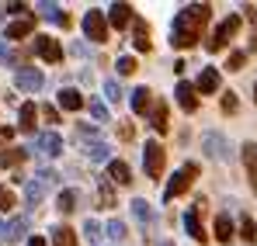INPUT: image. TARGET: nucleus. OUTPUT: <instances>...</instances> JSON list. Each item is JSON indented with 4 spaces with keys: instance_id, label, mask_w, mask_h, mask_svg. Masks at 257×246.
<instances>
[{
    "instance_id": "f257e3e1",
    "label": "nucleus",
    "mask_w": 257,
    "mask_h": 246,
    "mask_svg": "<svg viewBox=\"0 0 257 246\" xmlns=\"http://www.w3.org/2000/svg\"><path fill=\"white\" fill-rule=\"evenodd\" d=\"M209 18H212V7H209V4H191V7H184V11L174 18L171 42L177 45V49L195 45V42L202 39V28L209 25Z\"/></svg>"
},
{
    "instance_id": "f03ea898",
    "label": "nucleus",
    "mask_w": 257,
    "mask_h": 246,
    "mask_svg": "<svg viewBox=\"0 0 257 246\" xmlns=\"http://www.w3.org/2000/svg\"><path fill=\"white\" fill-rule=\"evenodd\" d=\"M164 163H167V156H164V146L160 142H146V149H143V166H146V177H164Z\"/></svg>"
},
{
    "instance_id": "7ed1b4c3",
    "label": "nucleus",
    "mask_w": 257,
    "mask_h": 246,
    "mask_svg": "<svg viewBox=\"0 0 257 246\" xmlns=\"http://www.w3.org/2000/svg\"><path fill=\"white\" fill-rule=\"evenodd\" d=\"M202 149H205V156L215 160V163L229 160V142H226L219 132H205V135H202Z\"/></svg>"
},
{
    "instance_id": "20e7f679",
    "label": "nucleus",
    "mask_w": 257,
    "mask_h": 246,
    "mask_svg": "<svg viewBox=\"0 0 257 246\" xmlns=\"http://www.w3.org/2000/svg\"><path fill=\"white\" fill-rule=\"evenodd\" d=\"M191 180H195V163L181 166V170H177V173L171 177V184H167V191H164V198H167V201H174L177 194H184V191L191 187Z\"/></svg>"
},
{
    "instance_id": "39448f33",
    "label": "nucleus",
    "mask_w": 257,
    "mask_h": 246,
    "mask_svg": "<svg viewBox=\"0 0 257 246\" xmlns=\"http://www.w3.org/2000/svg\"><path fill=\"white\" fill-rule=\"evenodd\" d=\"M84 35L90 42H108V21L101 11H87L84 14Z\"/></svg>"
},
{
    "instance_id": "423d86ee",
    "label": "nucleus",
    "mask_w": 257,
    "mask_h": 246,
    "mask_svg": "<svg viewBox=\"0 0 257 246\" xmlns=\"http://www.w3.org/2000/svg\"><path fill=\"white\" fill-rule=\"evenodd\" d=\"M236 32H240V18H236V14H229V18H226V21H222V25L215 28V35L209 39V49H212V52H219V49H222L226 42L233 39Z\"/></svg>"
},
{
    "instance_id": "0eeeda50",
    "label": "nucleus",
    "mask_w": 257,
    "mask_h": 246,
    "mask_svg": "<svg viewBox=\"0 0 257 246\" xmlns=\"http://www.w3.org/2000/svg\"><path fill=\"white\" fill-rule=\"evenodd\" d=\"M14 83H18V90H25V94H35V90H42L45 77L39 70H32V66H21L18 73H14Z\"/></svg>"
},
{
    "instance_id": "6e6552de",
    "label": "nucleus",
    "mask_w": 257,
    "mask_h": 246,
    "mask_svg": "<svg viewBox=\"0 0 257 246\" xmlns=\"http://www.w3.org/2000/svg\"><path fill=\"white\" fill-rule=\"evenodd\" d=\"M35 52L42 56L45 63H59V59H63V49H59V42L49 39V35H39V39H35Z\"/></svg>"
},
{
    "instance_id": "1a4fd4ad",
    "label": "nucleus",
    "mask_w": 257,
    "mask_h": 246,
    "mask_svg": "<svg viewBox=\"0 0 257 246\" xmlns=\"http://www.w3.org/2000/svg\"><path fill=\"white\" fill-rule=\"evenodd\" d=\"M35 146H39L42 156H59V153H63V139H59V132H42V135L35 139Z\"/></svg>"
},
{
    "instance_id": "9d476101",
    "label": "nucleus",
    "mask_w": 257,
    "mask_h": 246,
    "mask_svg": "<svg viewBox=\"0 0 257 246\" xmlns=\"http://www.w3.org/2000/svg\"><path fill=\"white\" fill-rule=\"evenodd\" d=\"M174 94H177V104H181L184 111H195V108H198V94H195V87H191V83H177V90H174Z\"/></svg>"
},
{
    "instance_id": "9b49d317",
    "label": "nucleus",
    "mask_w": 257,
    "mask_h": 246,
    "mask_svg": "<svg viewBox=\"0 0 257 246\" xmlns=\"http://www.w3.org/2000/svg\"><path fill=\"white\" fill-rule=\"evenodd\" d=\"M108 21H111V28H125L128 21H132V7H128V4H111Z\"/></svg>"
},
{
    "instance_id": "f8f14e48",
    "label": "nucleus",
    "mask_w": 257,
    "mask_h": 246,
    "mask_svg": "<svg viewBox=\"0 0 257 246\" xmlns=\"http://www.w3.org/2000/svg\"><path fill=\"white\" fill-rule=\"evenodd\" d=\"M195 90H202V94H215V90H219V70H215V66H205Z\"/></svg>"
},
{
    "instance_id": "ddd939ff",
    "label": "nucleus",
    "mask_w": 257,
    "mask_h": 246,
    "mask_svg": "<svg viewBox=\"0 0 257 246\" xmlns=\"http://www.w3.org/2000/svg\"><path fill=\"white\" fill-rule=\"evenodd\" d=\"M39 14H42L45 21H56V25H63V28L70 25V18L63 14V7H59V4H39Z\"/></svg>"
},
{
    "instance_id": "4468645a",
    "label": "nucleus",
    "mask_w": 257,
    "mask_h": 246,
    "mask_svg": "<svg viewBox=\"0 0 257 246\" xmlns=\"http://www.w3.org/2000/svg\"><path fill=\"white\" fill-rule=\"evenodd\" d=\"M108 177H111L115 184H132V170H128V163H122V160H111V163H108Z\"/></svg>"
},
{
    "instance_id": "2eb2a0df",
    "label": "nucleus",
    "mask_w": 257,
    "mask_h": 246,
    "mask_svg": "<svg viewBox=\"0 0 257 246\" xmlns=\"http://www.w3.org/2000/svg\"><path fill=\"white\" fill-rule=\"evenodd\" d=\"M59 108H66V111H80V108H84V97H80L73 87H66V90H59Z\"/></svg>"
},
{
    "instance_id": "dca6fc26",
    "label": "nucleus",
    "mask_w": 257,
    "mask_h": 246,
    "mask_svg": "<svg viewBox=\"0 0 257 246\" xmlns=\"http://www.w3.org/2000/svg\"><path fill=\"white\" fill-rule=\"evenodd\" d=\"M42 198H45L42 184H39V180H25V201H28V208H39Z\"/></svg>"
},
{
    "instance_id": "f3484780",
    "label": "nucleus",
    "mask_w": 257,
    "mask_h": 246,
    "mask_svg": "<svg viewBox=\"0 0 257 246\" xmlns=\"http://www.w3.org/2000/svg\"><path fill=\"white\" fill-rule=\"evenodd\" d=\"M32 28H35L32 18H18L14 25H7V39H25V35H32Z\"/></svg>"
},
{
    "instance_id": "a211bd4d",
    "label": "nucleus",
    "mask_w": 257,
    "mask_h": 246,
    "mask_svg": "<svg viewBox=\"0 0 257 246\" xmlns=\"http://www.w3.org/2000/svg\"><path fill=\"white\" fill-rule=\"evenodd\" d=\"M184 229H188L191 239H202V243H205V229H202V222H198V211H188V215H184Z\"/></svg>"
},
{
    "instance_id": "6ab92c4d",
    "label": "nucleus",
    "mask_w": 257,
    "mask_h": 246,
    "mask_svg": "<svg viewBox=\"0 0 257 246\" xmlns=\"http://www.w3.org/2000/svg\"><path fill=\"white\" fill-rule=\"evenodd\" d=\"M215 239H219V243H229V239H233V222H229V215H215Z\"/></svg>"
},
{
    "instance_id": "aec40b11",
    "label": "nucleus",
    "mask_w": 257,
    "mask_h": 246,
    "mask_svg": "<svg viewBox=\"0 0 257 246\" xmlns=\"http://www.w3.org/2000/svg\"><path fill=\"white\" fill-rule=\"evenodd\" d=\"M35 115H39V108L28 101V104H21V118H18V125H21V132H32L35 128Z\"/></svg>"
},
{
    "instance_id": "412c9836",
    "label": "nucleus",
    "mask_w": 257,
    "mask_h": 246,
    "mask_svg": "<svg viewBox=\"0 0 257 246\" xmlns=\"http://www.w3.org/2000/svg\"><path fill=\"white\" fill-rule=\"evenodd\" d=\"M146 108H150V90L146 87H136L132 90V111L136 115H146Z\"/></svg>"
},
{
    "instance_id": "4be33fe9",
    "label": "nucleus",
    "mask_w": 257,
    "mask_h": 246,
    "mask_svg": "<svg viewBox=\"0 0 257 246\" xmlns=\"http://www.w3.org/2000/svg\"><path fill=\"white\" fill-rule=\"evenodd\" d=\"M56 208H59L63 215H70V211L77 208V191H70V187H66V191H59V198H56Z\"/></svg>"
},
{
    "instance_id": "5701e85b",
    "label": "nucleus",
    "mask_w": 257,
    "mask_h": 246,
    "mask_svg": "<svg viewBox=\"0 0 257 246\" xmlns=\"http://www.w3.org/2000/svg\"><path fill=\"white\" fill-rule=\"evenodd\" d=\"M52 243L56 246H77V232L66 229V225H59V229H52Z\"/></svg>"
},
{
    "instance_id": "b1692460",
    "label": "nucleus",
    "mask_w": 257,
    "mask_h": 246,
    "mask_svg": "<svg viewBox=\"0 0 257 246\" xmlns=\"http://www.w3.org/2000/svg\"><path fill=\"white\" fill-rule=\"evenodd\" d=\"M132 215H136V218H139L143 225H150V222H153V208L146 205L143 198H136V201H132Z\"/></svg>"
},
{
    "instance_id": "393cba45",
    "label": "nucleus",
    "mask_w": 257,
    "mask_h": 246,
    "mask_svg": "<svg viewBox=\"0 0 257 246\" xmlns=\"http://www.w3.org/2000/svg\"><path fill=\"white\" fill-rule=\"evenodd\" d=\"M240 236H243L247 243H257V225H254V218H250V215H243V218H240Z\"/></svg>"
},
{
    "instance_id": "a878e982",
    "label": "nucleus",
    "mask_w": 257,
    "mask_h": 246,
    "mask_svg": "<svg viewBox=\"0 0 257 246\" xmlns=\"http://www.w3.org/2000/svg\"><path fill=\"white\" fill-rule=\"evenodd\" d=\"M28 232V218H14L11 225H7V239H21Z\"/></svg>"
},
{
    "instance_id": "bb28decb",
    "label": "nucleus",
    "mask_w": 257,
    "mask_h": 246,
    "mask_svg": "<svg viewBox=\"0 0 257 246\" xmlns=\"http://www.w3.org/2000/svg\"><path fill=\"white\" fill-rule=\"evenodd\" d=\"M153 128L157 132H167V104H157L153 108Z\"/></svg>"
},
{
    "instance_id": "cd10ccee",
    "label": "nucleus",
    "mask_w": 257,
    "mask_h": 246,
    "mask_svg": "<svg viewBox=\"0 0 257 246\" xmlns=\"http://www.w3.org/2000/svg\"><path fill=\"white\" fill-rule=\"evenodd\" d=\"M25 156H28L25 149H7V153H0V163H4V166H18Z\"/></svg>"
},
{
    "instance_id": "c85d7f7f",
    "label": "nucleus",
    "mask_w": 257,
    "mask_h": 246,
    "mask_svg": "<svg viewBox=\"0 0 257 246\" xmlns=\"http://www.w3.org/2000/svg\"><path fill=\"white\" fill-rule=\"evenodd\" d=\"M87 156H90L94 163H101V160H108V146H104V142H90V146H87Z\"/></svg>"
},
{
    "instance_id": "c756f323",
    "label": "nucleus",
    "mask_w": 257,
    "mask_h": 246,
    "mask_svg": "<svg viewBox=\"0 0 257 246\" xmlns=\"http://www.w3.org/2000/svg\"><path fill=\"white\" fill-rule=\"evenodd\" d=\"M97 191H101V205H104V208H115V191H111V184H108V180H101V184H97Z\"/></svg>"
},
{
    "instance_id": "7c9ffc66",
    "label": "nucleus",
    "mask_w": 257,
    "mask_h": 246,
    "mask_svg": "<svg viewBox=\"0 0 257 246\" xmlns=\"http://www.w3.org/2000/svg\"><path fill=\"white\" fill-rule=\"evenodd\" d=\"M84 236H87V243H101V225H97L94 218L84 222Z\"/></svg>"
},
{
    "instance_id": "2f4dec72",
    "label": "nucleus",
    "mask_w": 257,
    "mask_h": 246,
    "mask_svg": "<svg viewBox=\"0 0 257 246\" xmlns=\"http://www.w3.org/2000/svg\"><path fill=\"white\" fill-rule=\"evenodd\" d=\"M108 236H111L115 243H122V239H125V222H118V218H111V222H108Z\"/></svg>"
},
{
    "instance_id": "473e14b6",
    "label": "nucleus",
    "mask_w": 257,
    "mask_h": 246,
    "mask_svg": "<svg viewBox=\"0 0 257 246\" xmlns=\"http://www.w3.org/2000/svg\"><path fill=\"white\" fill-rule=\"evenodd\" d=\"M243 163H247V170H257V142L243 146Z\"/></svg>"
},
{
    "instance_id": "72a5a7b5",
    "label": "nucleus",
    "mask_w": 257,
    "mask_h": 246,
    "mask_svg": "<svg viewBox=\"0 0 257 246\" xmlns=\"http://www.w3.org/2000/svg\"><path fill=\"white\" fill-rule=\"evenodd\" d=\"M104 94H108V101H122V87H118V80H104Z\"/></svg>"
},
{
    "instance_id": "f704fd0d",
    "label": "nucleus",
    "mask_w": 257,
    "mask_h": 246,
    "mask_svg": "<svg viewBox=\"0 0 257 246\" xmlns=\"http://www.w3.org/2000/svg\"><path fill=\"white\" fill-rule=\"evenodd\" d=\"M90 115H94V122H108V108H104V101H90Z\"/></svg>"
},
{
    "instance_id": "c9c22d12",
    "label": "nucleus",
    "mask_w": 257,
    "mask_h": 246,
    "mask_svg": "<svg viewBox=\"0 0 257 246\" xmlns=\"http://www.w3.org/2000/svg\"><path fill=\"white\" fill-rule=\"evenodd\" d=\"M115 66H118V73H122V77H128V73H136V59H132V56H122V59H118Z\"/></svg>"
},
{
    "instance_id": "e433bc0d",
    "label": "nucleus",
    "mask_w": 257,
    "mask_h": 246,
    "mask_svg": "<svg viewBox=\"0 0 257 246\" xmlns=\"http://www.w3.org/2000/svg\"><path fill=\"white\" fill-rule=\"evenodd\" d=\"M243 63H247V52H229V70H243Z\"/></svg>"
},
{
    "instance_id": "4c0bfd02",
    "label": "nucleus",
    "mask_w": 257,
    "mask_h": 246,
    "mask_svg": "<svg viewBox=\"0 0 257 246\" xmlns=\"http://www.w3.org/2000/svg\"><path fill=\"white\" fill-rule=\"evenodd\" d=\"M11 208H14V194L7 187H0V211H11Z\"/></svg>"
},
{
    "instance_id": "58836bf2",
    "label": "nucleus",
    "mask_w": 257,
    "mask_h": 246,
    "mask_svg": "<svg viewBox=\"0 0 257 246\" xmlns=\"http://www.w3.org/2000/svg\"><path fill=\"white\" fill-rule=\"evenodd\" d=\"M56 180H59V173H56V170H39V184H42V187L56 184Z\"/></svg>"
},
{
    "instance_id": "ea45409f",
    "label": "nucleus",
    "mask_w": 257,
    "mask_h": 246,
    "mask_svg": "<svg viewBox=\"0 0 257 246\" xmlns=\"http://www.w3.org/2000/svg\"><path fill=\"white\" fill-rule=\"evenodd\" d=\"M42 118H45V122H59V111H56L52 104H45V108H42Z\"/></svg>"
},
{
    "instance_id": "a19ab883",
    "label": "nucleus",
    "mask_w": 257,
    "mask_h": 246,
    "mask_svg": "<svg viewBox=\"0 0 257 246\" xmlns=\"http://www.w3.org/2000/svg\"><path fill=\"white\" fill-rule=\"evenodd\" d=\"M77 132H80V135H84V139H94V142H97V128H90V125H80V128H77Z\"/></svg>"
},
{
    "instance_id": "79ce46f5",
    "label": "nucleus",
    "mask_w": 257,
    "mask_h": 246,
    "mask_svg": "<svg viewBox=\"0 0 257 246\" xmlns=\"http://www.w3.org/2000/svg\"><path fill=\"white\" fill-rule=\"evenodd\" d=\"M222 111H236V97H233V94L222 97Z\"/></svg>"
},
{
    "instance_id": "37998d69",
    "label": "nucleus",
    "mask_w": 257,
    "mask_h": 246,
    "mask_svg": "<svg viewBox=\"0 0 257 246\" xmlns=\"http://www.w3.org/2000/svg\"><path fill=\"white\" fill-rule=\"evenodd\" d=\"M243 18H247V21H257V7L247 4V7H243Z\"/></svg>"
},
{
    "instance_id": "c03bdc74",
    "label": "nucleus",
    "mask_w": 257,
    "mask_h": 246,
    "mask_svg": "<svg viewBox=\"0 0 257 246\" xmlns=\"http://www.w3.org/2000/svg\"><path fill=\"white\" fill-rule=\"evenodd\" d=\"M136 49H139V52H150V39H146V35H143V39H136Z\"/></svg>"
},
{
    "instance_id": "a18cd8bd",
    "label": "nucleus",
    "mask_w": 257,
    "mask_h": 246,
    "mask_svg": "<svg viewBox=\"0 0 257 246\" xmlns=\"http://www.w3.org/2000/svg\"><path fill=\"white\" fill-rule=\"evenodd\" d=\"M11 59H14V56H11V52H7V45L0 42V63H11Z\"/></svg>"
},
{
    "instance_id": "49530a36",
    "label": "nucleus",
    "mask_w": 257,
    "mask_h": 246,
    "mask_svg": "<svg viewBox=\"0 0 257 246\" xmlns=\"http://www.w3.org/2000/svg\"><path fill=\"white\" fill-rule=\"evenodd\" d=\"M11 135H14L11 128H0V142H11Z\"/></svg>"
},
{
    "instance_id": "de8ad7c7",
    "label": "nucleus",
    "mask_w": 257,
    "mask_h": 246,
    "mask_svg": "<svg viewBox=\"0 0 257 246\" xmlns=\"http://www.w3.org/2000/svg\"><path fill=\"white\" fill-rule=\"evenodd\" d=\"M28 246H45V239H42V236H32V239H28Z\"/></svg>"
},
{
    "instance_id": "09e8293b",
    "label": "nucleus",
    "mask_w": 257,
    "mask_h": 246,
    "mask_svg": "<svg viewBox=\"0 0 257 246\" xmlns=\"http://www.w3.org/2000/svg\"><path fill=\"white\" fill-rule=\"evenodd\" d=\"M0 243H7V225L0 222Z\"/></svg>"
},
{
    "instance_id": "8fccbe9b",
    "label": "nucleus",
    "mask_w": 257,
    "mask_h": 246,
    "mask_svg": "<svg viewBox=\"0 0 257 246\" xmlns=\"http://www.w3.org/2000/svg\"><path fill=\"white\" fill-rule=\"evenodd\" d=\"M250 49H257V32H254V39H250Z\"/></svg>"
},
{
    "instance_id": "3c124183",
    "label": "nucleus",
    "mask_w": 257,
    "mask_h": 246,
    "mask_svg": "<svg viewBox=\"0 0 257 246\" xmlns=\"http://www.w3.org/2000/svg\"><path fill=\"white\" fill-rule=\"evenodd\" d=\"M254 101H257V83H254Z\"/></svg>"
},
{
    "instance_id": "603ef678",
    "label": "nucleus",
    "mask_w": 257,
    "mask_h": 246,
    "mask_svg": "<svg viewBox=\"0 0 257 246\" xmlns=\"http://www.w3.org/2000/svg\"><path fill=\"white\" fill-rule=\"evenodd\" d=\"M160 246H174V243H160Z\"/></svg>"
}]
</instances>
